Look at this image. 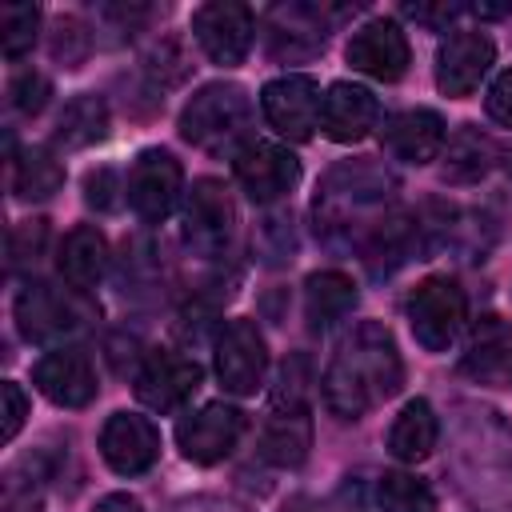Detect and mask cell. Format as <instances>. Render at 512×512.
Returning <instances> with one entry per match:
<instances>
[{"label":"cell","mask_w":512,"mask_h":512,"mask_svg":"<svg viewBox=\"0 0 512 512\" xmlns=\"http://www.w3.org/2000/svg\"><path fill=\"white\" fill-rule=\"evenodd\" d=\"M404 12H408V16H416L420 24H448V20H452L460 8H456V4H440V8H428V4H408Z\"/></svg>","instance_id":"8d00e7d4"},{"label":"cell","mask_w":512,"mask_h":512,"mask_svg":"<svg viewBox=\"0 0 512 512\" xmlns=\"http://www.w3.org/2000/svg\"><path fill=\"white\" fill-rule=\"evenodd\" d=\"M416 244H420V236H416L412 216H400V212L380 216L372 224V232L364 236V264H368L372 276H388V272H396L400 264H408L416 256Z\"/></svg>","instance_id":"cb8c5ba5"},{"label":"cell","mask_w":512,"mask_h":512,"mask_svg":"<svg viewBox=\"0 0 512 512\" xmlns=\"http://www.w3.org/2000/svg\"><path fill=\"white\" fill-rule=\"evenodd\" d=\"M64 184V164L52 156V148H24L12 160V192L20 200H48L52 192H60Z\"/></svg>","instance_id":"f1b7e54d"},{"label":"cell","mask_w":512,"mask_h":512,"mask_svg":"<svg viewBox=\"0 0 512 512\" xmlns=\"http://www.w3.org/2000/svg\"><path fill=\"white\" fill-rule=\"evenodd\" d=\"M496 160V144L472 128V124H460L448 140V152H444V180L448 184H476Z\"/></svg>","instance_id":"83f0119b"},{"label":"cell","mask_w":512,"mask_h":512,"mask_svg":"<svg viewBox=\"0 0 512 512\" xmlns=\"http://www.w3.org/2000/svg\"><path fill=\"white\" fill-rule=\"evenodd\" d=\"M444 140H448V128H444L440 112H432V108H408L384 124V148L404 164L436 160Z\"/></svg>","instance_id":"44dd1931"},{"label":"cell","mask_w":512,"mask_h":512,"mask_svg":"<svg viewBox=\"0 0 512 512\" xmlns=\"http://www.w3.org/2000/svg\"><path fill=\"white\" fill-rule=\"evenodd\" d=\"M56 264H60V276H64L76 292L96 288V284L104 280V272H108V240H104V232L92 228V224H76V228L64 236Z\"/></svg>","instance_id":"603a6c76"},{"label":"cell","mask_w":512,"mask_h":512,"mask_svg":"<svg viewBox=\"0 0 512 512\" xmlns=\"http://www.w3.org/2000/svg\"><path fill=\"white\" fill-rule=\"evenodd\" d=\"M284 512H316V508H312V504H308V500H292V504H288V508H284Z\"/></svg>","instance_id":"f35d334b"},{"label":"cell","mask_w":512,"mask_h":512,"mask_svg":"<svg viewBox=\"0 0 512 512\" xmlns=\"http://www.w3.org/2000/svg\"><path fill=\"white\" fill-rule=\"evenodd\" d=\"M376 500H380L384 512H436L432 488L412 472H384V480L376 488Z\"/></svg>","instance_id":"f546056e"},{"label":"cell","mask_w":512,"mask_h":512,"mask_svg":"<svg viewBox=\"0 0 512 512\" xmlns=\"http://www.w3.org/2000/svg\"><path fill=\"white\" fill-rule=\"evenodd\" d=\"M436 440H440V420H436L432 404L420 400V396L408 400V404L400 408V416L392 420V428H388V452H392L396 460H404V464L428 460L432 448H436Z\"/></svg>","instance_id":"d4e9b609"},{"label":"cell","mask_w":512,"mask_h":512,"mask_svg":"<svg viewBox=\"0 0 512 512\" xmlns=\"http://www.w3.org/2000/svg\"><path fill=\"white\" fill-rule=\"evenodd\" d=\"M380 124V100L364 84L336 80L320 104V128L336 144H356Z\"/></svg>","instance_id":"d6986e66"},{"label":"cell","mask_w":512,"mask_h":512,"mask_svg":"<svg viewBox=\"0 0 512 512\" xmlns=\"http://www.w3.org/2000/svg\"><path fill=\"white\" fill-rule=\"evenodd\" d=\"M200 380H204V368L192 356L172 352V348H156L144 356V364L136 372V396L152 412H176L196 396Z\"/></svg>","instance_id":"30bf717a"},{"label":"cell","mask_w":512,"mask_h":512,"mask_svg":"<svg viewBox=\"0 0 512 512\" xmlns=\"http://www.w3.org/2000/svg\"><path fill=\"white\" fill-rule=\"evenodd\" d=\"M460 372L476 384H512V324L504 316H480L460 356Z\"/></svg>","instance_id":"ffe728a7"},{"label":"cell","mask_w":512,"mask_h":512,"mask_svg":"<svg viewBox=\"0 0 512 512\" xmlns=\"http://www.w3.org/2000/svg\"><path fill=\"white\" fill-rule=\"evenodd\" d=\"M320 84L312 76H276L260 88V108L268 116V124L288 136V140H308L312 128L320 124Z\"/></svg>","instance_id":"4fadbf2b"},{"label":"cell","mask_w":512,"mask_h":512,"mask_svg":"<svg viewBox=\"0 0 512 512\" xmlns=\"http://www.w3.org/2000/svg\"><path fill=\"white\" fill-rule=\"evenodd\" d=\"M84 320H88V312L68 292H60L52 284L36 280V284L20 288V296H16V324L36 344H52V340L76 336L84 328Z\"/></svg>","instance_id":"8fae6325"},{"label":"cell","mask_w":512,"mask_h":512,"mask_svg":"<svg viewBox=\"0 0 512 512\" xmlns=\"http://www.w3.org/2000/svg\"><path fill=\"white\" fill-rule=\"evenodd\" d=\"M392 188L396 180L372 160H352L332 168L324 188L316 192V228L328 240H336V236H352V228L364 224V236H368Z\"/></svg>","instance_id":"7a4b0ae2"},{"label":"cell","mask_w":512,"mask_h":512,"mask_svg":"<svg viewBox=\"0 0 512 512\" xmlns=\"http://www.w3.org/2000/svg\"><path fill=\"white\" fill-rule=\"evenodd\" d=\"M128 204H132V212L144 220V224H160L172 208H176V200H180V192H184V168H180V160L172 156V152H164V148H144L140 152V160L132 164V172H128Z\"/></svg>","instance_id":"ba28073f"},{"label":"cell","mask_w":512,"mask_h":512,"mask_svg":"<svg viewBox=\"0 0 512 512\" xmlns=\"http://www.w3.org/2000/svg\"><path fill=\"white\" fill-rule=\"evenodd\" d=\"M304 364L296 360L292 368L284 364L280 372V388L272 396V412L264 420L260 432V456L280 464V468H296L304 464L308 448H312V416H308V400H304Z\"/></svg>","instance_id":"277c9868"},{"label":"cell","mask_w":512,"mask_h":512,"mask_svg":"<svg viewBox=\"0 0 512 512\" xmlns=\"http://www.w3.org/2000/svg\"><path fill=\"white\" fill-rule=\"evenodd\" d=\"M232 168H236L240 188H244L256 204H276V200H284V196L296 188V180H300V160H296L288 148L268 144V140H252L248 148H240L236 160H232Z\"/></svg>","instance_id":"9a60e30c"},{"label":"cell","mask_w":512,"mask_h":512,"mask_svg":"<svg viewBox=\"0 0 512 512\" xmlns=\"http://www.w3.org/2000/svg\"><path fill=\"white\" fill-rule=\"evenodd\" d=\"M48 96H52V84H48V76L44 72H20V76H12V84H8V104L20 112V116H36L44 104H48Z\"/></svg>","instance_id":"d6a6232c"},{"label":"cell","mask_w":512,"mask_h":512,"mask_svg":"<svg viewBox=\"0 0 512 512\" xmlns=\"http://www.w3.org/2000/svg\"><path fill=\"white\" fill-rule=\"evenodd\" d=\"M100 456L120 476H140L160 456V432L140 412H116L100 428Z\"/></svg>","instance_id":"2e32d148"},{"label":"cell","mask_w":512,"mask_h":512,"mask_svg":"<svg viewBox=\"0 0 512 512\" xmlns=\"http://www.w3.org/2000/svg\"><path fill=\"white\" fill-rule=\"evenodd\" d=\"M464 288L452 276H428L408 296V324L420 348L444 352L464 328Z\"/></svg>","instance_id":"5b68a950"},{"label":"cell","mask_w":512,"mask_h":512,"mask_svg":"<svg viewBox=\"0 0 512 512\" xmlns=\"http://www.w3.org/2000/svg\"><path fill=\"white\" fill-rule=\"evenodd\" d=\"M180 136L208 152L232 156L252 144V100L240 84H204L180 112Z\"/></svg>","instance_id":"3957f363"},{"label":"cell","mask_w":512,"mask_h":512,"mask_svg":"<svg viewBox=\"0 0 512 512\" xmlns=\"http://www.w3.org/2000/svg\"><path fill=\"white\" fill-rule=\"evenodd\" d=\"M252 32H256V16L248 4L216 0V4H200L192 12V36L204 48V56L220 68H232L248 56Z\"/></svg>","instance_id":"52a82bcc"},{"label":"cell","mask_w":512,"mask_h":512,"mask_svg":"<svg viewBox=\"0 0 512 512\" xmlns=\"http://www.w3.org/2000/svg\"><path fill=\"white\" fill-rule=\"evenodd\" d=\"M356 308V284L344 272H312L304 284V316L316 332L332 328Z\"/></svg>","instance_id":"484cf974"},{"label":"cell","mask_w":512,"mask_h":512,"mask_svg":"<svg viewBox=\"0 0 512 512\" xmlns=\"http://www.w3.org/2000/svg\"><path fill=\"white\" fill-rule=\"evenodd\" d=\"M4 440H12L16 432H20V424H24V412H28V400H24V392H20V384H12V380H4Z\"/></svg>","instance_id":"d590c367"},{"label":"cell","mask_w":512,"mask_h":512,"mask_svg":"<svg viewBox=\"0 0 512 512\" xmlns=\"http://www.w3.org/2000/svg\"><path fill=\"white\" fill-rule=\"evenodd\" d=\"M92 512H144V508H140V500L128 496V492H112V496H104Z\"/></svg>","instance_id":"74e56055"},{"label":"cell","mask_w":512,"mask_h":512,"mask_svg":"<svg viewBox=\"0 0 512 512\" xmlns=\"http://www.w3.org/2000/svg\"><path fill=\"white\" fill-rule=\"evenodd\" d=\"M488 116L496 120V124H504V128H512V68L508 72H500L496 80H492V88H488Z\"/></svg>","instance_id":"e575fe53"},{"label":"cell","mask_w":512,"mask_h":512,"mask_svg":"<svg viewBox=\"0 0 512 512\" xmlns=\"http://www.w3.org/2000/svg\"><path fill=\"white\" fill-rule=\"evenodd\" d=\"M40 32V8L36 4H4L0 8V40H4V56L20 60Z\"/></svg>","instance_id":"4dcf8cb0"},{"label":"cell","mask_w":512,"mask_h":512,"mask_svg":"<svg viewBox=\"0 0 512 512\" xmlns=\"http://www.w3.org/2000/svg\"><path fill=\"white\" fill-rule=\"evenodd\" d=\"M44 244H48V220H20L8 236V256H12V268H28L44 256Z\"/></svg>","instance_id":"1f68e13d"},{"label":"cell","mask_w":512,"mask_h":512,"mask_svg":"<svg viewBox=\"0 0 512 512\" xmlns=\"http://www.w3.org/2000/svg\"><path fill=\"white\" fill-rule=\"evenodd\" d=\"M240 432H244V412L216 400V404L188 412L176 424V444L192 464H216L236 448Z\"/></svg>","instance_id":"5bb4252c"},{"label":"cell","mask_w":512,"mask_h":512,"mask_svg":"<svg viewBox=\"0 0 512 512\" xmlns=\"http://www.w3.org/2000/svg\"><path fill=\"white\" fill-rule=\"evenodd\" d=\"M492 60H496L492 36L488 32H476V28H460L436 52V88L444 96H452V100L472 96L480 88V80L488 76Z\"/></svg>","instance_id":"7c38bea8"},{"label":"cell","mask_w":512,"mask_h":512,"mask_svg":"<svg viewBox=\"0 0 512 512\" xmlns=\"http://www.w3.org/2000/svg\"><path fill=\"white\" fill-rule=\"evenodd\" d=\"M348 64L380 84H392L408 72V40L400 32L396 20H368L352 32L348 48H344Z\"/></svg>","instance_id":"e0dca14e"},{"label":"cell","mask_w":512,"mask_h":512,"mask_svg":"<svg viewBox=\"0 0 512 512\" xmlns=\"http://www.w3.org/2000/svg\"><path fill=\"white\" fill-rule=\"evenodd\" d=\"M120 180H116V172L112 168H100V172H88V180H84V200L92 204V208H100V212H112L116 204H120Z\"/></svg>","instance_id":"836d02e7"},{"label":"cell","mask_w":512,"mask_h":512,"mask_svg":"<svg viewBox=\"0 0 512 512\" xmlns=\"http://www.w3.org/2000/svg\"><path fill=\"white\" fill-rule=\"evenodd\" d=\"M268 372V344L256 328V320H228L216 336V376L224 392L252 396Z\"/></svg>","instance_id":"9c48e42d"},{"label":"cell","mask_w":512,"mask_h":512,"mask_svg":"<svg viewBox=\"0 0 512 512\" xmlns=\"http://www.w3.org/2000/svg\"><path fill=\"white\" fill-rule=\"evenodd\" d=\"M104 136H108V108L92 92L72 96L64 104V112L56 116V148L76 152V148H88V144H96Z\"/></svg>","instance_id":"4316f807"},{"label":"cell","mask_w":512,"mask_h":512,"mask_svg":"<svg viewBox=\"0 0 512 512\" xmlns=\"http://www.w3.org/2000/svg\"><path fill=\"white\" fill-rule=\"evenodd\" d=\"M236 232V204L220 180H196L184 200V240L196 256L216 260L228 252Z\"/></svg>","instance_id":"8992f818"},{"label":"cell","mask_w":512,"mask_h":512,"mask_svg":"<svg viewBox=\"0 0 512 512\" xmlns=\"http://www.w3.org/2000/svg\"><path fill=\"white\" fill-rule=\"evenodd\" d=\"M324 48V20L320 8L308 4H288L268 16V52L276 60H300Z\"/></svg>","instance_id":"7402d4cb"},{"label":"cell","mask_w":512,"mask_h":512,"mask_svg":"<svg viewBox=\"0 0 512 512\" xmlns=\"http://www.w3.org/2000/svg\"><path fill=\"white\" fill-rule=\"evenodd\" d=\"M320 384H324V408L344 424L360 420L368 408L396 396L404 384V364L392 332L376 320H360L336 344Z\"/></svg>","instance_id":"6da1fadb"},{"label":"cell","mask_w":512,"mask_h":512,"mask_svg":"<svg viewBox=\"0 0 512 512\" xmlns=\"http://www.w3.org/2000/svg\"><path fill=\"white\" fill-rule=\"evenodd\" d=\"M32 384L60 408H84L96 400V388H100L96 368L80 348H52L48 356H40L32 368Z\"/></svg>","instance_id":"ac0fdd59"}]
</instances>
